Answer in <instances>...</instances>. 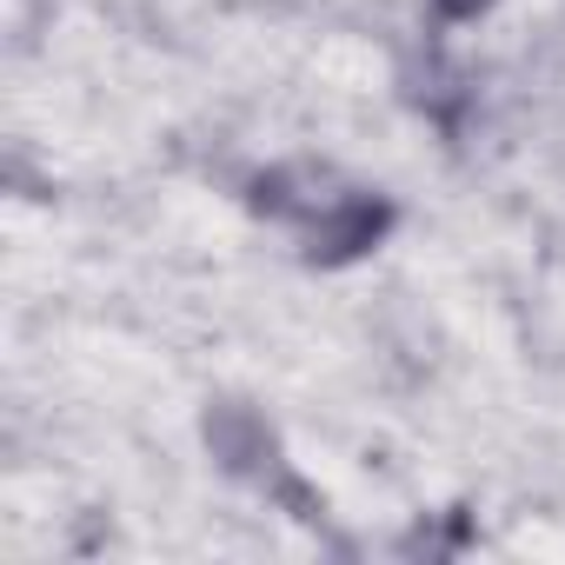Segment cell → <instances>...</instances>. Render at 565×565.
<instances>
[{"instance_id": "6da1fadb", "label": "cell", "mask_w": 565, "mask_h": 565, "mask_svg": "<svg viewBox=\"0 0 565 565\" xmlns=\"http://www.w3.org/2000/svg\"><path fill=\"white\" fill-rule=\"evenodd\" d=\"M446 8H452V14H466V8H479V0H446Z\"/></svg>"}]
</instances>
